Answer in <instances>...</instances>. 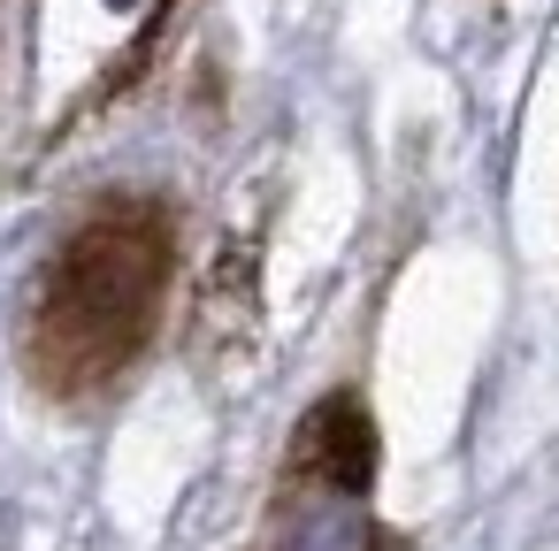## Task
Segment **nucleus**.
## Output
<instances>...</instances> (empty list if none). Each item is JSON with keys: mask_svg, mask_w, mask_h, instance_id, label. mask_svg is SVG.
I'll return each instance as SVG.
<instances>
[{"mask_svg": "<svg viewBox=\"0 0 559 551\" xmlns=\"http://www.w3.org/2000/svg\"><path fill=\"white\" fill-rule=\"evenodd\" d=\"M185 276V207L154 184L93 192L32 268L16 314V368L39 406L100 414L154 360Z\"/></svg>", "mask_w": 559, "mask_h": 551, "instance_id": "nucleus-1", "label": "nucleus"}, {"mask_svg": "<svg viewBox=\"0 0 559 551\" xmlns=\"http://www.w3.org/2000/svg\"><path fill=\"white\" fill-rule=\"evenodd\" d=\"M376 459L383 444L360 383H330L284 436L253 551H406V536L376 513Z\"/></svg>", "mask_w": 559, "mask_h": 551, "instance_id": "nucleus-2", "label": "nucleus"}, {"mask_svg": "<svg viewBox=\"0 0 559 551\" xmlns=\"http://www.w3.org/2000/svg\"><path fill=\"white\" fill-rule=\"evenodd\" d=\"M192 9V0H154L146 9V24H139V39L123 47V62H108V77L93 85V100L78 108V116H93V108H108V100H123V93H139L146 77H154V62H162V47H169V32H177V16Z\"/></svg>", "mask_w": 559, "mask_h": 551, "instance_id": "nucleus-3", "label": "nucleus"}]
</instances>
